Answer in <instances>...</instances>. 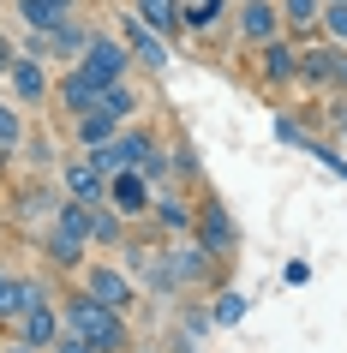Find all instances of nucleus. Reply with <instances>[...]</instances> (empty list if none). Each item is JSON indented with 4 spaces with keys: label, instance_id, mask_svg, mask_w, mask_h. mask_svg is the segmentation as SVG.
Wrapping results in <instances>:
<instances>
[{
    "label": "nucleus",
    "instance_id": "6ab92c4d",
    "mask_svg": "<svg viewBox=\"0 0 347 353\" xmlns=\"http://www.w3.org/2000/svg\"><path fill=\"white\" fill-rule=\"evenodd\" d=\"M96 108V84L78 66H66V72H54V114L60 120H78V114Z\"/></svg>",
    "mask_w": 347,
    "mask_h": 353
},
{
    "label": "nucleus",
    "instance_id": "7c9ffc66",
    "mask_svg": "<svg viewBox=\"0 0 347 353\" xmlns=\"http://www.w3.org/2000/svg\"><path fill=\"white\" fill-rule=\"evenodd\" d=\"M210 330H216V317H210V305H204V299H186V305H180V335L204 341Z\"/></svg>",
    "mask_w": 347,
    "mask_h": 353
},
{
    "label": "nucleus",
    "instance_id": "a878e982",
    "mask_svg": "<svg viewBox=\"0 0 347 353\" xmlns=\"http://www.w3.org/2000/svg\"><path fill=\"white\" fill-rule=\"evenodd\" d=\"M114 132H120V120L102 114V108H90V114H78V120H72V144L78 150H96V144H108Z\"/></svg>",
    "mask_w": 347,
    "mask_h": 353
},
{
    "label": "nucleus",
    "instance_id": "2eb2a0df",
    "mask_svg": "<svg viewBox=\"0 0 347 353\" xmlns=\"http://www.w3.org/2000/svg\"><path fill=\"white\" fill-rule=\"evenodd\" d=\"M192 198H186L180 186H156V204H150V228L162 234V240H180V234H192Z\"/></svg>",
    "mask_w": 347,
    "mask_h": 353
},
{
    "label": "nucleus",
    "instance_id": "39448f33",
    "mask_svg": "<svg viewBox=\"0 0 347 353\" xmlns=\"http://www.w3.org/2000/svg\"><path fill=\"white\" fill-rule=\"evenodd\" d=\"M192 234L210 245V258H221V263L239 258V228H234V216H228V204H221L216 192H204V198H198V210H192Z\"/></svg>",
    "mask_w": 347,
    "mask_h": 353
},
{
    "label": "nucleus",
    "instance_id": "dca6fc26",
    "mask_svg": "<svg viewBox=\"0 0 347 353\" xmlns=\"http://www.w3.org/2000/svg\"><path fill=\"white\" fill-rule=\"evenodd\" d=\"M54 204H60V186H48V174H30V180H19V192H12V216L30 222V228H48Z\"/></svg>",
    "mask_w": 347,
    "mask_h": 353
},
{
    "label": "nucleus",
    "instance_id": "20e7f679",
    "mask_svg": "<svg viewBox=\"0 0 347 353\" xmlns=\"http://www.w3.org/2000/svg\"><path fill=\"white\" fill-rule=\"evenodd\" d=\"M78 288H84V294H96L102 299V305H114V312H138V281L126 276V263H114V258H90L84 263V270H78Z\"/></svg>",
    "mask_w": 347,
    "mask_h": 353
},
{
    "label": "nucleus",
    "instance_id": "1a4fd4ad",
    "mask_svg": "<svg viewBox=\"0 0 347 353\" xmlns=\"http://www.w3.org/2000/svg\"><path fill=\"white\" fill-rule=\"evenodd\" d=\"M120 42H126V54H132V66H144L150 78L156 72H168V66H174V48H168V37H156V30H150L144 19H138V12H120Z\"/></svg>",
    "mask_w": 347,
    "mask_h": 353
},
{
    "label": "nucleus",
    "instance_id": "c756f323",
    "mask_svg": "<svg viewBox=\"0 0 347 353\" xmlns=\"http://www.w3.org/2000/svg\"><path fill=\"white\" fill-rule=\"evenodd\" d=\"M210 317H216V330H234L239 317H246V294H239V288H216V305H210Z\"/></svg>",
    "mask_w": 347,
    "mask_h": 353
},
{
    "label": "nucleus",
    "instance_id": "a211bd4d",
    "mask_svg": "<svg viewBox=\"0 0 347 353\" xmlns=\"http://www.w3.org/2000/svg\"><path fill=\"white\" fill-rule=\"evenodd\" d=\"M60 330H66V317H60V299H42V305H30V312L12 323V335H19V341H30V347H42V353L60 341Z\"/></svg>",
    "mask_w": 347,
    "mask_h": 353
},
{
    "label": "nucleus",
    "instance_id": "5701e85b",
    "mask_svg": "<svg viewBox=\"0 0 347 353\" xmlns=\"http://www.w3.org/2000/svg\"><path fill=\"white\" fill-rule=\"evenodd\" d=\"M180 6H186V0H132V12H138L156 37H168V42L186 37V30H180Z\"/></svg>",
    "mask_w": 347,
    "mask_h": 353
},
{
    "label": "nucleus",
    "instance_id": "b1692460",
    "mask_svg": "<svg viewBox=\"0 0 347 353\" xmlns=\"http://www.w3.org/2000/svg\"><path fill=\"white\" fill-rule=\"evenodd\" d=\"M96 108H102V114H114V120L126 126V120H138L144 96H138V84H132V78H120V84H108V90H96Z\"/></svg>",
    "mask_w": 347,
    "mask_h": 353
},
{
    "label": "nucleus",
    "instance_id": "6e6552de",
    "mask_svg": "<svg viewBox=\"0 0 347 353\" xmlns=\"http://www.w3.org/2000/svg\"><path fill=\"white\" fill-rule=\"evenodd\" d=\"M6 90H12L19 108H48V102H54V66L19 48V60L6 66Z\"/></svg>",
    "mask_w": 347,
    "mask_h": 353
},
{
    "label": "nucleus",
    "instance_id": "72a5a7b5",
    "mask_svg": "<svg viewBox=\"0 0 347 353\" xmlns=\"http://www.w3.org/2000/svg\"><path fill=\"white\" fill-rule=\"evenodd\" d=\"M156 353H198V341L192 335H168V341H156Z\"/></svg>",
    "mask_w": 347,
    "mask_h": 353
},
{
    "label": "nucleus",
    "instance_id": "4be33fe9",
    "mask_svg": "<svg viewBox=\"0 0 347 353\" xmlns=\"http://www.w3.org/2000/svg\"><path fill=\"white\" fill-rule=\"evenodd\" d=\"M126 234H132V222L108 204V198H102V204H90V245H96V252H120V245H126Z\"/></svg>",
    "mask_w": 347,
    "mask_h": 353
},
{
    "label": "nucleus",
    "instance_id": "f704fd0d",
    "mask_svg": "<svg viewBox=\"0 0 347 353\" xmlns=\"http://www.w3.org/2000/svg\"><path fill=\"white\" fill-rule=\"evenodd\" d=\"M12 60H19V42H12V37H0V78H6V66H12Z\"/></svg>",
    "mask_w": 347,
    "mask_h": 353
},
{
    "label": "nucleus",
    "instance_id": "473e14b6",
    "mask_svg": "<svg viewBox=\"0 0 347 353\" xmlns=\"http://www.w3.org/2000/svg\"><path fill=\"white\" fill-rule=\"evenodd\" d=\"M48 353H96V347H90V341H84L78 330H60V341H54Z\"/></svg>",
    "mask_w": 347,
    "mask_h": 353
},
{
    "label": "nucleus",
    "instance_id": "423d86ee",
    "mask_svg": "<svg viewBox=\"0 0 347 353\" xmlns=\"http://www.w3.org/2000/svg\"><path fill=\"white\" fill-rule=\"evenodd\" d=\"M78 72L90 78L96 90H108V84H120V78H132V54H126V42L108 37V30H90V48L78 54Z\"/></svg>",
    "mask_w": 347,
    "mask_h": 353
},
{
    "label": "nucleus",
    "instance_id": "e433bc0d",
    "mask_svg": "<svg viewBox=\"0 0 347 353\" xmlns=\"http://www.w3.org/2000/svg\"><path fill=\"white\" fill-rule=\"evenodd\" d=\"M6 180H12V156L0 150V192H6Z\"/></svg>",
    "mask_w": 347,
    "mask_h": 353
},
{
    "label": "nucleus",
    "instance_id": "aec40b11",
    "mask_svg": "<svg viewBox=\"0 0 347 353\" xmlns=\"http://www.w3.org/2000/svg\"><path fill=\"white\" fill-rule=\"evenodd\" d=\"M228 12H234V0H186V6H180V30H186V42H204L216 24H228Z\"/></svg>",
    "mask_w": 347,
    "mask_h": 353
},
{
    "label": "nucleus",
    "instance_id": "0eeeda50",
    "mask_svg": "<svg viewBox=\"0 0 347 353\" xmlns=\"http://www.w3.org/2000/svg\"><path fill=\"white\" fill-rule=\"evenodd\" d=\"M299 90H311V96L341 90V42H329V37L299 42Z\"/></svg>",
    "mask_w": 347,
    "mask_h": 353
},
{
    "label": "nucleus",
    "instance_id": "f8f14e48",
    "mask_svg": "<svg viewBox=\"0 0 347 353\" xmlns=\"http://www.w3.org/2000/svg\"><path fill=\"white\" fill-rule=\"evenodd\" d=\"M54 180H60V192H66V198H84V204H102V198H108V174L96 168L90 150H72V156H60Z\"/></svg>",
    "mask_w": 347,
    "mask_h": 353
},
{
    "label": "nucleus",
    "instance_id": "4468645a",
    "mask_svg": "<svg viewBox=\"0 0 347 353\" xmlns=\"http://www.w3.org/2000/svg\"><path fill=\"white\" fill-rule=\"evenodd\" d=\"M37 252H42V263H48V276H72V281H78V270L90 263V245L72 240V234H60V228H37Z\"/></svg>",
    "mask_w": 347,
    "mask_h": 353
},
{
    "label": "nucleus",
    "instance_id": "f257e3e1",
    "mask_svg": "<svg viewBox=\"0 0 347 353\" xmlns=\"http://www.w3.org/2000/svg\"><path fill=\"white\" fill-rule=\"evenodd\" d=\"M60 317H66V330H78L96 353H132L138 347L132 317L114 312V305H102V299L84 294V288H60Z\"/></svg>",
    "mask_w": 347,
    "mask_h": 353
},
{
    "label": "nucleus",
    "instance_id": "c9c22d12",
    "mask_svg": "<svg viewBox=\"0 0 347 353\" xmlns=\"http://www.w3.org/2000/svg\"><path fill=\"white\" fill-rule=\"evenodd\" d=\"M0 353H42V347H30V341H19V335H12V341H0Z\"/></svg>",
    "mask_w": 347,
    "mask_h": 353
},
{
    "label": "nucleus",
    "instance_id": "4c0bfd02",
    "mask_svg": "<svg viewBox=\"0 0 347 353\" xmlns=\"http://www.w3.org/2000/svg\"><path fill=\"white\" fill-rule=\"evenodd\" d=\"M341 96H347V48H341Z\"/></svg>",
    "mask_w": 347,
    "mask_h": 353
},
{
    "label": "nucleus",
    "instance_id": "ddd939ff",
    "mask_svg": "<svg viewBox=\"0 0 347 353\" xmlns=\"http://www.w3.org/2000/svg\"><path fill=\"white\" fill-rule=\"evenodd\" d=\"M108 204L126 216V222H150V204H156V186H150L138 168H120L108 174Z\"/></svg>",
    "mask_w": 347,
    "mask_h": 353
},
{
    "label": "nucleus",
    "instance_id": "c85d7f7f",
    "mask_svg": "<svg viewBox=\"0 0 347 353\" xmlns=\"http://www.w3.org/2000/svg\"><path fill=\"white\" fill-rule=\"evenodd\" d=\"M24 132H30V120H24V108L6 96V102H0V150H6V156H19Z\"/></svg>",
    "mask_w": 347,
    "mask_h": 353
},
{
    "label": "nucleus",
    "instance_id": "9d476101",
    "mask_svg": "<svg viewBox=\"0 0 347 353\" xmlns=\"http://www.w3.org/2000/svg\"><path fill=\"white\" fill-rule=\"evenodd\" d=\"M42 299H60L54 281L42 276H19V270H0V330H12L30 305H42Z\"/></svg>",
    "mask_w": 347,
    "mask_h": 353
},
{
    "label": "nucleus",
    "instance_id": "7ed1b4c3",
    "mask_svg": "<svg viewBox=\"0 0 347 353\" xmlns=\"http://www.w3.org/2000/svg\"><path fill=\"white\" fill-rule=\"evenodd\" d=\"M252 78H257V90H270V96H281V90H299V42L281 30V37H270V42H257L252 48Z\"/></svg>",
    "mask_w": 347,
    "mask_h": 353
},
{
    "label": "nucleus",
    "instance_id": "bb28decb",
    "mask_svg": "<svg viewBox=\"0 0 347 353\" xmlns=\"http://www.w3.org/2000/svg\"><path fill=\"white\" fill-rule=\"evenodd\" d=\"M19 156L30 162V174H48V168H60V144L48 138V126H30V132H24Z\"/></svg>",
    "mask_w": 347,
    "mask_h": 353
},
{
    "label": "nucleus",
    "instance_id": "f3484780",
    "mask_svg": "<svg viewBox=\"0 0 347 353\" xmlns=\"http://www.w3.org/2000/svg\"><path fill=\"white\" fill-rule=\"evenodd\" d=\"M90 30H96V24L84 19V12H72V19L54 24V30H42V42H48V66H78V54L90 48Z\"/></svg>",
    "mask_w": 347,
    "mask_h": 353
},
{
    "label": "nucleus",
    "instance_id": "412c9836",
    "mask_svg": "<svg viewBox=\"0 0 347 353\" xmlns=\"http://www.w3.org/2000/svg\"><path fill=\"white\" fill-rule=\"evenodd\" d=\"M12 12L24 19V30H54L72 12H84V0H12Z\"/></svg>",
    "mask_w": 347,
    "mask_h": 353
},
{
    "label": "nucleus",
    "instance_id": "393cba45",
    "mask_svg": "<svg viewBox=\"0 0 347 353\" xmlns=\"http://www.w3.org/2000/svg\"><path fill=\"white\" fill-rule=\"evenodd\" d=\"M48 228H60V234H72V240H84V245H90V204H84V198H66V192H60V204H54V216H48Z\"/></svg>",
    "mask_w": 347,
    "mask_h": 353
},
{
    "label": "nucleus",
    "instance_id": "9b49d317",
    "mask_svg": "<svg viewBox=\"0 0 347 353\" xmlns=\"http://www.w3.org/2000/svg\"><path fill=\"white\" fill-rule=\"evenodd\" d=\"M228 24H234L239 48H257V42H270V37L288 30V24H281V0H234Z\"/></svg>",
    "mask_w": 347,
    "mask_h": 353
},
{
    "label": "nucleus",
    "instance_id": "cd10ccee",
    "mask_svg": "<svg viewBox=\"0 0 347 353\" xmlns=\"http://www.w3.org/2000/svg\"><path fill=\"white\" fill-rule=\"evenodd\" d=\"M317 19H324V0H281L288 37H317Z\"/></svg>",
    "mask_w": 347,
    "mask_h": 353
},
{
    "label": "nucleus",
    "instance_id": "58836bf2",
    "mask_svg": "<svg viewBox=\"0 0 347 353\" xmlns=\"http://www.w3.org/2000/svg\"><path fill=\"white\" fill-rule=\"evenodd\" d=\"M0 270H6V263H0Z\"/></svg>",
    "mask_w": 347,
    "mask_h": 353
},
{
    "label": "nucleus",
    "instance_id": "2f4dec72",
    "mask_svg": "<svg viewBox=\"0 0 347 353\" xmlns=\"http://www.w3.org/2000/svg\"><path fill=\"white\" fill-rule=\"evenodd\" d=\"M317 37H329V42H341V48H347V0H324Z\"/></svg>",
    "mask_w": 347,
    "mask_h": 353
},
{
    "label": "nucleus",
    "instance_id": "f03ea898",
    "mask_svg": "<svg viewBox=\"0 0 347 353\" xmlns=\"http://www.w3.org/2000/svg\"><path fill=\"white\" fill-rule=\"evenodd\" d=\"M162 252H168V270H174V281H180V294H204V288H221V270H228V263L210 258V245H204L198 234L162 240Z\"/></svg>",
    "mask_w": 347,
    "mask_h": 353
}]
</instances>
